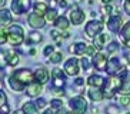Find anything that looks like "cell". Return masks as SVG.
<instances>
[{
  "label": "cell",
  "mask_w": 130,
  "mask_h": 114,
  "mask_svg": "<svg viewBox=\"0 0 130 114\" xmlns=\"http://www.w3.org/2000/svg\"><path fill=\"white\" fill-rule=\"evenodd\" d=\"M33 81H35V73H31L29 68H19L9 77V84L14 91H24L27 86Z\"/></svg>",
  "instance_id": "obj_1"
},
{
  "label": "cell",
  "mask_w": 130,
  "mask_h": 114,
  "mask_svg": "<svg viewBox=\"0 0 130 114\" xmlns=\"http://www.w3.org/2000/svg\"><path fill=\"white\" fill-rule=\"evenodd\" d=\"M24 40V31L22 26L19 24H12L9 27V39L7 42L12 46H20Z\"/></svg>",
  "instance_id": "obj_2"
},
{
  "label": "cell",
  "mask_w": 130,
  "mask_h": 114,
  "mask_svg": "<svg viewBox=\"0 0 130 114\" xmlns=\"http://www.w3.org/2000/svg\"><path fill=\"white\" fill-rule=\"evenodd\" d=\"M70 110L74 114H84L86 110H87V101L84 100V97L82 96H77V97H73L69 101Z\"/></svg>",
  "instance_id": "obj_3"
},
{
  "label": "cell",
  "mask_w": 130,
  "mask_h": 114,
  "mask_svg": "<svg viewBox=\"0 0 130 114\" xmlns=\"http://www.w3.org/2000/svg\"><path fill=\"white\" fill-rule=\"evenodd\" d=\"M103 22H100V20H92V22H89L87 24H86V27H84V33L87 34L90 39H94L97 34L102 33V30H103Z\"/></svg>",
  "instance_id": "obj_4"
},
{
  "label": "cell",
  "mask_w": 130,
  "mask_h": 114,
  "mask_svg": "<svg viewBox=\"0 0 130 114\" xmlns=\"http://www.w3.org/2000/svg\"><path fill=\"white\" fill-rule=\"evenodd\" d=\"M52 79H53V81H52L53 88L60 90L66 83V71H63L61 68H53L52 70Z\"/></svg>",
  "instance_id": "obj_5"
},
{
  "label": "cell",
  "mask_w": 130,
  "mask_h": 114,
  "mask_svg": "<svg viewBox=\"0 0 130 114\" xmlns=\"http://www.w3.org/2000/svg\"><path fill=\"white\" fill-rule=\"evenodd\" d=\"M79 63H80V61L77 60L76 57L69 59V60L64 63V71H66V74H69V76H77L79 71H80Z\"/></svg>",
  "instance_id": "obj_6"
},
{
  "label": "cell",
  "mask_w": 130,
  "mask_h": 114,
  "mask_svg": "<svg viewBox=\"0 0 130 114\" xmlns=\"http://www.w3.org/2000/svg\"><path fill=\"white\" fill-rule=\"evenodd\" d=\"M123 68H122V63L119 60L117 57H111L110 60L107 61V66H106V71L109 76H116L117 73H120Z\"/></svg>",
  "instance_id": "obj_7"
},
{
  "label": "cell",
  "mask_w": 130,
  "mask_h": 114,
  "mask_svg": "<svg viewBox=\"0 0 130 114\" xmlns=\"http://www.w3.org/2000/svg\"><path fill=\"white\" fill-rule=\"evenodd\" d=\"M92 61H93V66L96 67V70L102 71V70H106V66H107V61L109 60H107V56L103 51H99V53H96L93 56Z\"/></svg>",
  "instance_id": "obj_8"
},
{
  "label": "cell",
  "mask_w": 130,
  "mask_h": 114,
  "mask_svg": "<svg viewBox=\"0 0 130 114\" xmlns=\"http://www.w3.org/2000/svg\"><path fill=\"white\" fill-rule=\"evenodd\" d=\"M30 7V0H13L12 2V11L16 14H23Z\"/></svg>",
  "instance_id": "obj_9"
},
{
  "label": "cell",
  "mask_w": 130,
  "mask_h": 114,
  "mask_svg": "<svg viewBox=\"0 0 130 114\" xmlns=\"http://www.w3.org/2000/svg\"><path fill=\"white\" fill-rule=\"evenodd\" d=\"M122 17L119 14H113L109 17V20H107V29L111 31V33H119V31L122 30Z\"/></svg>",
  "instance_id": "obj_10"
},
{
  "label": "cell",
  "mask_w": 130,
  "mask_h": 114,
  "mask_svg": "<svg viewBox=\"0 0 130 114\" xmlns=\"http://www.w3.org/2000/svg\"><path fill=\"white\" fill-rule=\"evenodd\" d=\"M27 22H29V24H30L33 29H43V27L46 26V19H44L43 16L37 14V13H31V14H29Z\"/></svg>",
  "instance_id": "obj_11"
},
{
  "label": "cell",
  "mask_w": 130,
  "mask_h": 114,
  "mask_svg": "<svg viewBox=\"0 0 130 114\" xmlns=\"http://www.w3.org/2000/svg\"><path fill=\"white\" fill-rule=\"evenodd\" d=\"M120 79H122V84H120L119 93L120 94H130V71L123 70L120 74Z\"/></svg>",
  "instance_id": "obj_12"
},
{
  "label": "cell",
  "mask_w": 130,
  "mask_h": 114,
  "mask_svg": "<svg viewBox=\"0 0 130 114\" xmlns=\"http://www.w3.org/2000/svg\"><path fill=\"white\" fill-rule=\"evenodd\" d=\"M35 81H37L40 84H46L49 81V70L43 66L37 67L35 71Z\"/></svg>",
  "instance_id": "obj_13"
},
{
  "label": "cell",
  "mask_w": 130,
  "mask_h": 114,
  "mask_svg": "<svg viewBox=\"0 0 130 114\" xmlns=\"http://www.w3.org/2000/svg\"><path fill=\"white\" fill-rule=\"evenodd\" d=\"M110 34H107V33H104V34H97L94 39H93V46H94V49H97V50H102L103 47H106L107 46V43L110 42Z\"/></svg>",
  "instance_id": "obj_14"
},
{
  "label": "cell",
  "mask_w": 130,
  "mask_h": 114,
  "mask_svg": "<svg viewBox=\"0 0 130 114\" xmlns=\"http://www.w3.org/2000/svg\"><path fill=\"white\" fill-rule=\"evenodd\" d=\"M84 17H86V14H84V11H82L80 9H72V11H70V22L74 24V26H79V24H82V23L84 22Z\"/></svg>",
  "instance_id": "obj_15"
},
{
  "label": "cell",
  "mask_w": 130,
  "mask_h": 114,
  "mask_svg": "<svg viewBox=\"0 0 130 114\" xmlns=\"http://www.w3.org/2000/svg\"><path fill=\"white\" fill-rule=\"evenodd\" d=\"M87 84L90 87H96V88H102L103 90L106 87V80L102 76H97V74H92V76L87 79Z\"/></svg>",
  "instance_id": "obj_16"
},
{
  "label": "cell",
  "mask_w": 130,
  "mask_h": 114,
  "mask_svg": "<svg viewBox=\"0 0 130 114\" xmlns=\"http://www.w3.org/2000/svg\"><path fill=\"white\" fill-rule=\"evenodd\" d=\"M43 91V84L37 83V81H33L31 84H29L26 87V93L27 96L30 97H39V94Z\"/></svg>",
  "instance_id": "obj_17"
},
{
  "label": "cell",
  "mask_w": 130,
  "mask_h": 114,
  "mask_svg": "<svg viewBox=\"0 0 130 114\" xmlns=\"http://www.w3.org/2000/svg\"><path fill=\"white\" fill-rule=\"evenodd\" d=\"M13 22L12 13L6 9H0V27H6Z\"/></svg>",
  "instance_id": "obj_18"
},
{
  "label": "cell",
  "mask_w": 130,
  "mask_h": 114,
  "mask_svg": "<svg viewBox=\"0 0 130 114\" xmlns=\"http://www.w3.org/2000/svg\"><path fill=\"white\" fill-rule=\"evenodd\" d=\"M89 93V97H90V100L92 101H102V100L104 99V93L102 88H96V87H92L90 90L87 91Z\"/></svg>",
  "instance_id": "obj_19"
},
{
  "label": "cell",
  "mask_w": 130,
  "mask_h": 114,
  "mask_svg": "<svg viewBox=\"0 0 130 114\" xmlns=\"http://www.w3.org/2000/svg\"><path fill=\"white\" fill-rule=\"evenodd\" d=\"M86 49H87V44L79 42V43H76V44H73L72 47H70V51H72L73 54H76V56H84Z\"/></svg>",
  "instance_id": "obj_20"
},
{
  "label": "cell",
  "mask_w": 130,
  "mask_h": 114,
  "mask_svg": "<svg viewBox=\"0 0 130 114\" xmlns=\"http://www.w3.org/2000/svg\"><path fill=\"white\" fill-rule=\"evenodd\" d=\"M120 34H122V40L123 43L130 47V22H127L124 26L122 27V30H120Z\"/></svg>",
  "instance_id": "obj_21"
},
{
  "label": "cell",
  "mask_w": 130,
  "mask_h": 114,
  "mask_svg": "<svg viewBox=\"0 0 130 114\" xmlns=\"http://www.w3.org/2000/svg\"><path fill=\"white\" fill-rule=\"evenodd\" d=\"M42 42V34L37 33V31H30L27 34V39H26V43L27 44H37V43Z\"/></svg>",
  "instance_id": "obj_22"
},
{
  "label": "cell",
  "mask_w": 130,
  "mask_h": 114,
  "mask_svg": "<svg viewBox=\"0 0 130 114\" xmlns=\"http://www.w3.org/2000/svg\"><path fill=\"white\" fill-rule=\"evenodd\" d=\"M54 26L57 27L60 31H61V30L64 31V30H67V29H69L70 24H69V20L66 19L64 16H60V17H57V19H56V22H54Z\"/></svg>",
  "instance_id": "obj_23"
},
{
  "label": "cell",
  "mask_w": 130,
  "mask_h": 114,
  "mask_svg": "<svg viewBox=\"0 0 130 114\" xmlns=\"http://www.w3.org/2000/svg\"><path fill=\"white\" fill-rule=\"evenodd\" d=\"M6 54V60H7V64L12 66V67H14L17 63H19V56L14 53V50H10V51H7Z\"/></svg>",
  "instance_id": "obj_24"
},
{
  "label": "cell",
  "mask_w": 130,
  "mask_h": 114,
  "mask_svg": "<svg viewBox=\"0 0 130 114\" xmlns=\"http://www.w3.org/2000/svg\"><path fill=\"white\" fill-rule=\"evenodd\" d=\"M47 11H49V6H47L46 3H43V2H37V3L35 4V13L43 16V14H46Z\"/></svg>",
  "instance_id": "obj_25"
},
{
  "label": "cell",
  "mask_w": 130,
  "mask_h": 114,
  "mask_svg": "<svg viewBox=\"0 0 130 114\" xmlns=\"http://www.w3.org/2000/svg\"><path fill=\"white\" fill-rule=\"evenodd\" d=\"M22 110L24 111V114H39L37 107H36L35 103H26V104L22 107Z\"/></svg>",
  "instance_id": "obj_26"
},
{
  "label": "cell",
  "mask_w": 130,
  "mask_h": 114,
  "mask_svg": "<svg viewBox=\"0 0 130 114\" xmlns=\"http://www.w3.org/2000/svg\"><path fill=\"white\" fill-rule=\"evenodd\" d=\"M9 39V30L6 27H0V44H4Z\"/></svg>",
  "instance_id": "obj_27"
},
{
  "label": "cell",
  "mask_w": 130,
  "mask_h": 114,
  "mask_svg": "<svg viewBox=\"0 0 130 114\" xmlns=\"http://www.w3.org/2000/svg\"><path fill=\"white\" fill-rule=\"evenodd\" d=\"M44 16H46V20L49 23H54V22H56V19H57V13H56V10H53V9H50Z\"/></svg>",
  "instance_id": "obj_28"
},
{
  "label": "cell",
  "mask_w": 130,
  "mask_h": 114,
  "mask_svg": "<svg viewBox=\"0 0 130 114\" xmlns=\"http://www.w3.org/2000/svg\"><path fill=\"white\" fill-rule=\"evenodd\" d=\"M61 60H63V54H61L60 51H54V53L50 56V61H52V63H54V64L60 63Z\"/></svg>",
  "instance_id": "obj_29"
},
{
  "label": "cell",
  "mask_w": 130,
  "mask_h": 114,
  "mask_svg": "<svg viewBox=\"0 0 130 114\" xmlns=\"http://www.w3.org/2000/svg\"><path fill=\"white\" fill-rule=\"evenodd\" d=\"M50 36H52V37L54 39V42L57 43V44H60V43H61V40H63V36H61V31L59 33L57 30H52V31H50Z\"/></svg>",
  "instance_id": "obj_30"
},
{
  "label": "cell",
  "mask_w": 130,
  "mask_h": 114,
  "mask_svg": "<svg viewBox=\"0 0 130 114\" xmlns=\"http://www.w3.org/2000/svg\"><path fill=\"white\" fill-rule=\"evenodd\" d=\"M119 103H120L123 107L129 106L130 104V94H123L122 97H119Z\"/></svg>",
  "instance_id": "obj_31"
},
{
  "label": "cell",
  "mask_w": 130,
  "mask_h": 114,
  "mask_svg": "<svg viewBox=\"0 0 130 114\" xmlns=\"http://www.w3.org/2000/svg\"><path fill=\"white\" fill-rule=\"evenodd\" d=\"M117 50H119V44L115 42H111L110 44L107 46V54H113L115 51H117Z\"/></svg>",
  "instance_id": "obj_32"
},
{
  "label": "cell",
  "mask_w": 130,
  "mask_h": 114,
  "mask_svg": "<svg viewBox=\"0 0 130 114\" xmlns=\"http://www.w3.org/2000/svg\"><path fill=\"white\" fill-rule=\"evenodd\" d=\"M106 113L107 114H119V107L115 106V104H110V106H107Z\"/></svg>",
  "instance_id": "obj_33"
},
{
  "label": "cell",
  "mask_w": 130,
  "mask_h": 114,
  "mask_svg": "<svg viewBox=\"0 0 130 114\" xmlns=\"http://www.w3.org/2000/svg\"><path fill=\"white\" fill-rule=\"evenodd\" d=\"M50 106H52V108H61V107H63V103H61V100H59V99H54L53 101H52V104H50Z\"/></svg>",
  "instance_id": "obj_34"
},
{
  "label": "cell",
  "mask_w": 130,
  "mask_h": 114,
  "mask_svg": "<svg viewBox=\"0 0 130 114\" xmlns=\"http://www.w3.org/2000/svg\"><path fill=\"white\" fill-rule=\"evenodd\" d=\"M43 53H44V56H46V57H50L52 54L54 53V46H46V49H44Z\"/></svg>",
  "instance_id": "obj_35"
},
{
  "label": "cell",
  "mask_w": 130,
  "mask_h": 114,
  "mask_svg": "<svg viewBox=\"0 0 130 114\" xmlns=\"http://www.w3.org/2000/svg\"><path fill=\"white\" fill-rule=\"evenodd\" d=\"M35 104H36V107H37V108H43V107H46V100L44 99H37L35 101Z\"/></svg>",
  "instance_id": "obj_36"
},
{
  "label": "cell",
  "mask_w": 130,
  "mask_h": 114,
  "mask_svg": "<svg viewBox=\"0 0 130 114\" xmlns=\"http://www.w3.org/2000/svg\"><path fill=\"white\" fill-rule=\"evenodd\" d=\"M111 10H113V9H111V6H110V4H104L103 7H102V13H103L104 16H106V14H110V13H111Z\"/></svg>",
  "instance_id": "obj_37"
},
{
  "label": "cell",
  "mask_w": 130,
  "mask_h": 114,
  "mask_svg": "<svg viewBox=\"0 0 130 114\" xmlns=\"http://www.w3.org/2000/svg\"><path fill=\"white\" fill-rule=\"evenodd\" d=\"M80 64H82V67H83V70H89V67H90V63H89V60L86 57H83L80 60Z\"/></svg>",
  "instance_id": "obj_38"
},
{
  "label": "cell",
  "mask_w": 130,
  "mask_h": 114,
  "mask_svg": "<svg viewBox=\"0 0 130 114\" xmlns=\"http://www.w3.org/2000/svg\"><path fill=\"white\" fill-rule=\"evenodd\" d=\"M84 54H87V56H94V46H87V49H86V53Z\"/></svg>",
  "instance_id": "obj_39"
},
{
  "label": "cell",
  "mask_w": 130,
  "mask_h": 114,
  "mask_svg": "<svg viewBox=\"0 0 130 114\" xmlns=\"http://www.w3.org/2000/svg\"><path fill=\"white\" fill-rule=\"evenodd\" d=\"M7 64V60H6V54L4 53H0V67Z\"/></svg>",
  "instance_id": "obj_40"
},
{
  "label": "cell",
  "mask_w": 130,
  "mask_h": 114,
  "mask_svg": "<svg viewBox=\"0 0 130 114\" xmlns=\"http://www.w3.org/2000/svg\"><path fill=\"white\" fill-rule=\"evenodd\" d=\"M123 7H124V11H126L127 14H130V0H124Z\"/></svg>",
  "instance_id": "obj_41"
},
{
  "label": "cell",
  "mask_w": 130,
  "mask_h": 114,
  "mask_svg": "<svg viewBox=\"0 0 130 114\" xmlns=\"http://www.w3.org/2000/svg\"><path fill=\"white\" fill-rule=\"evenodd\" d=\"M9 111H10V108H9V106L6 104V103H4L3 106L0 107V113H3V114H7Z\"/></svg>",
  "instance_id": "obj_42"
},
{
  "label": "cell",
  "mask_w": 130,
  "mask_h": 114,
  "mask_svg": "<svg viewBox=\"0 0 130 114\" xmlns=\"http://www.w3.org/2000/svg\"><path fill=\"white\" fill-rule=\"evenodd\" d=\"M4 103H6V94H4L2 90H0V107L3 106Z\"/></svg>",
  "instance_id": "obj_43"
},
{
  "label": "cell",
  "mask_w": 130,
  "mask_h": 114,
  "mask_svg": "<svg viewBox=\"0 0 130 114\" xmlns=\"http://www.w3.org/2000/svg\"><path fill=\"white\" fill-rule=\"evenodd\" d=\"M74 84H76V86H83V84H84V79H82V77H77V79L74 80Z\"/></svg>",
  "instance_id": "obj_44"
},
{
  "label": "cell",
  "mask_w": 130,
  "mask_h": 114,
  "mask_svg": "<svg viewBox=\"0 0 130 114\" xmlns=\"http://www.w3.org/2000/svg\"><path fill=\"white\" fill-rule=\"evenodd\" d=\"M59 6H60V7H67V2H66V0H60V2H59Z\"/></svg>",
  "instance_id": "obj_45"
},
{
  "label": "cell",
  "mask_w": 130,
  "mask_h": 114,
  "mask_svg": "<svg viewBox=\"0 0 130 114\" xmlns=\"http://www.w3.org/2000/svg\"><path fill=\"white\" fill-rule=\"evenodd\" d=\"M61 36H63V39H69V37H70V33H69L67 30H64L63 33H61Z\"/></svg>",
  "instance_id": "obj_46"
},
{
  "label": "cell",
  "mask_w": 130,
  "mask_h": 114,
  "mask_svg": "<svg viewBox=\"0 0 130 114\" xmlns=\"http://www.w3.org/2000/svg\"><path fill=\"white\" fill-rule=\"evenodd\" d=\"M56 114H67V111L61 107V108H59V110H57V113H56Z\"/></svg>",
  "instance_id": "obj_47"
},
{
  "label": "cell",
  "mask_w": 130,
  "mask_h": 114,
  "mask_svg": "<svg viewBox=\"0 0 130 114\" xmlns=\"http://www.w3.org/2000/svg\"><path fill=\"white\" fill-rule=\"evenodd\" d=\"M43 114H54V111H53V108H47Z\"/></svg>",
  "instance_id": "obj_48"
},
{
  "label": "cell",
  "mask_w": 130,
  "mask_h": 114,
  "mask_svg": "<svg viewBox=\"0 0 130 114\" xmlns=\"http://www.w3.org/2000/svg\"><path fill=\"white\" fill-rule=\"evenodd\" d=\"M102 3H103V4H110L111 0H102Z\"/></svg>",
  "instance_id": "obj_49"
},
{
  "label": "cell",
  "mask_w": 130,
  "mask_h": 114,
  "mask_svg": "<svg viewBox=\"0 0 130 114\" xmlns=\"http://www.w3.org/2000/svg\"><path fill=\"white\" fill-rule=\"evenodd\" d=\"M13 114H24V111H23V110H16Z\"/></svg>",
  "instance_id": "obj_50"
},
{
  "label": "cell",
  "mask_w": 130,
  "mask_h": 114,
  "mask_svg": "<svg viewBox=\"0 0 130 114\" xmlns=\"http://www.w3.org/2000/svg\"><path fill=\"white\" fill-rule=\"evenodd\" d=\"M6 2H7V0H0V7H3L4 4H6Z\"/></svg>",
  "instance_id": "obj_51"
},
{
  "label": "cell",
  "mask_w": 130,
  "mask_h": 114,
  "mask_svg": "<svg viewBox=\"0 0 130 114\" xmlns=\"http://www.w3.org/2000/svg\"><path fill=\"white\" fill-rule=\"evenodd\" d=\"M29 53H30V54H31V56H35V54H36V50H35V49H31V50H30V51H29Z\"/></svg>",
  "instance_id": "obj_52"
},
{
  "label": "cell",
  "mask_w": 130,
  "mask_h": 114,
  "mask_svg": "<svg viewBox=\"0 0 130 114\" xmlns=\"http://www.w3.org/2000/svg\"><path fill=\"white\" fill-rule=\"evenodd\" d=\"M74 2H76V3H80V2H83V0H74Z\"/></svg>",
  "instance_id": "obj_53"
},
{
  "label": "cell",
  "mask_w": 130,
  "mask_h": 114,
  "mask_svg": "<svg viewBox=\"0 0 130 114\" xmlns=\"http://www.w3.org/2000/svg\"><path fill=\"white\" fill-rule=\"evenodd\" d=\"M129 64H130V59H129Z\"/></svg>",
  "instance_id": "obj_54"
},
{
  "label": "cell",
  "mask_w": 130,
  "mask_h": 114,
  "mask_svg": "<svg viewBox=\"0 0 130 114\" xmlns=\"http://www.w3.org/2000/svg\"><path fill=\"white\" fill-rule=\"evenodd\" d=\"M126 114H130V113H126Z\"/></svg>",
  "instance_id": "obj_55"
},
{
  "label": "cell",
  "mask_w": 130,
  "mask_h": 114,
  "mask_svg": "<svg viewBox=\"0 0 130 114\" xmlns=\"http://www.w3.org/2000/svg\"><path fill=\"white\" fill-rule=\"evenodd\" d=\"M0 114H3V113H0Z\"/></svg>",
  "instance_id": "obj_56"
},
{
  "label": "cell",
  "mask_w": 130,
  "mask_h": 114,
  "mask_svg": "<svg viewBox=\"0 0 130 114\" xmlns=\"http://www.w3.org/2000/svg\"><path fill=\"white\" fill-rule=\"evenodd\" d=\"M67 114H70V113H67Z\"/></svg>",
  "instance_id": "obj_57"
}]
</instances>
